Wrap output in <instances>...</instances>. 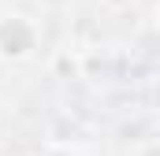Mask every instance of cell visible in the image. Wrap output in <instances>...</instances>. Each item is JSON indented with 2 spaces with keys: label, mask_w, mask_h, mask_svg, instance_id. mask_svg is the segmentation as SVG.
<instances>
[{
  "label": "cell",
  "mask_w": 160,
  "mask_h": 156,
  "mask_svg": "<svg viewBox=\"0 0 160 156\" xmlns=\"http://www.w3.org/2000/svg\"><path fill=\"white\" fill-rule=\"evenodd\" d=\"M45 156H82V153H75V149H48Z\"/></svg>",
  "instance_id": "6da1fadb"
}]
</instances>
